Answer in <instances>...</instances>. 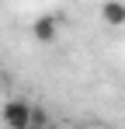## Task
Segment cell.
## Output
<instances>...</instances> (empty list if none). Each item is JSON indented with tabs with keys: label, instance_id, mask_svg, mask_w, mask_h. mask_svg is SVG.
I'll list each match as a JSON object with an SVG mask.
<instances>
[{
	"label": "cell",
	"instance_id": "obj_1",
	"mask_svg": "<svg viewBox=\"0 0 125 129\" xmlns=\"http://www.w3.org/2000/svg\"><path fill=\"white\" fill-rule=\"evenodd\" d=\"M31 101H24V98H7L4 108H0V119H4V126L7 129H28L31 126Z\"/></svg>",
	"mask_w": 125,
	"mask_h": 129
},
{
	"label": "cell",
	"instance_id": "obj_2",
	"mask_svg": "<svg viewBox=\"0 0 125 129\" xmlns=\"http://www.w3.org/2000/svg\"><path fill=\"white\" fill-rule=\"evenodd\" d=\"M59 28H62V18H56V14H42V18L31 21V39H35L38 45H52L56 39H59Z\"/></svg>",
	"mask_w": 125,
	"mask_h": 129
},
{
	"label": "cell",
	"instance_id": "obj_3",
	"mask_svg": "<svg viewBox=\"0 0 125 129\" xmlns=\"http://www.w3.org/2000/svg\"><path fill=\"white\" fill-rule=\"evenodd\" d=\"M101 21L108 28H122L125 24V0H104L101 4Z\"/></svg>",
	"mask_w": 125,
	"mask_h": 129
},
{
	"label": "cell",
	"instance_id": "obj_4",
	"mask_svg": "<svg viewBox=\"0 0 125 129\" xmlns=\"http://www.w3.org/2000/svg\"><path fill=\"white\" fill-rule=\"evenodd\" d=\"M31 126H49V119H45L42 108H31Z\"/></svg>",
	"mask_w": 125,
	"mask_h": 129
},
{
	"label": "cell",
	"instance_id": "obj_5",
	"mask_svg": "<svg viewBox=\"0 0 125 129\" xmlns=\"http://www.w3.org/2000/svg\"><path fill=\"white\" fill-rule=\"evenodd\" d=\"M28 129H49V126H28Z\"/></svg>",
	"mask_w": 125,
	"mask_h": 129
}]
</instances>
